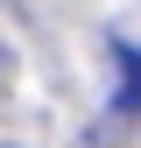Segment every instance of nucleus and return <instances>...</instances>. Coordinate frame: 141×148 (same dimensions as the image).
I'll return each mask as SVG.
<instances>
[{
	"mask_svg": "<svg viewBox=\"0 0 141 148\" xmlns=\"http://www.w3.org/2000/svg\"><path fill=\"white\" fill-rule=\"evenodd\" d=\"M120 64H127V78H120V113H134V120H141V49H127Z\"/></svg>",
	"mask_w": 141,
	"mask_h": 148,
	"instance_id": "obj_1",
	"label": "nucleus"
}]
</instances>
